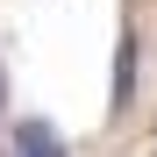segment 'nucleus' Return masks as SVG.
<instances>
[{"instance_id":"f257e3e1","label":"nucleus","mask_w":157,"mask_h":157,"mask_svg":"<svg viewBox=\"0 0 157 157\" xmlns=\"http://www.w3.org/2000/svg\"><path fill=\"white\" fill-rule=\"evenodd\" d=\"M14 157H64V143L50 136V121H14Z\"/></svg>"},{"instance_id":"f03ea898","label":"nucleus","mask_w":157,"mask_h":157,"mask_svg":"<svg viewBox=\"0 0 157 157\" xmlns=\"http://www.w3.org/2000/svg\"><path fill=\"white\" fill-rule=\"evenodd\" d=\"M0 107H7V71H0Z\"/></svg>"}]
</instances>
